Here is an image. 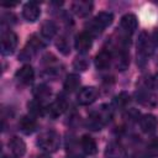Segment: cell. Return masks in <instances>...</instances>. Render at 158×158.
<instances>
[{
	"label": "cell",
	"instance_id": "1",
	"mask_svg": "<svg viewBox=\"0 0 158 158\" xmlns=\"http://www.w3.org/2000/svg\"><path fill=\"white\" fill-rule=\"evenodd\" d=\"M112 21H114V15L111 12L101 11L88 23V31L86 32L90 33L91 36L99 35L104 31V28L110 26L112 23Z\"/></svg>",
	"mask_w": 158,
	"mask_h": 158
},
{
	"label": "cell",
	"instance_id": "2",
	"mask_svg": "<svg viewBox=\"0 0 158 158\" xmlns=\"http://www.w3.org/2000/svg\"><path fill=\"white\" fill-rule=\"evenodd\" d=\"M60 144V137L54 131H46L42 132L37 138V146L48 153H53L59 148Z\"/></svg>",
	"mask_w": 158,
	"mask_h": 158
},
{
	"label": "cell",
	"instance_id": "3",
	"mask_svg": "<svg viewBox=\"0 0 158 158\" xmlns=\"http://www.w3.org/2000/svg\"><path fill=\"white\" fill-rule=\"evenodd\" d=\"M112 117V110L109 107V106H105L102 105L99 111H95V112H91L89 118H88V127L91 128V130H101V127L107 122L110 121Z\"/></svg>",
	"mask_w": 158,
	"mask_h": 158
},
{
	"label": "cell",
	"instance_id": "4",
	"mask_svg": "<svg viewBox=\"0 0 158 158\" xmlns=\"http://www.w3.org/2000/svg\"><path fill=\"white\" fill-rule=\"evenodd\" d=\"M152 53V41L147 32H141L137 40V57L139 60H146V58Z\"/></svg>",
	"mask_w": 158,
	"mask_h": 158
},
{
	"label": "cell",
	"instance_id": "5",
	"mask_svg": "<svg viewBox=\"0 0 158 158\" xmlns=\"http://www.w3.org/2000/svg\"><path fill=\"white\" fill-rule=\"evenodd\" d=\"M17 47V36L12 31H5L1 35V53L4 56H9L14 53Z\"/></svg>",
	"mask_w": 158,
	"mask_h": 158
},
{
	"label": "cell",
	"instance_id": "6",
	"mask_svg": "<svg viewBox=\"0 0 158 158\" xmlns=\"http://www.w3.org/2000/svg\"><path fill=\"white\" fill-rule=\"evenodd\" d=\"M42 47H44V43L37 37V36H32L28 38V42L26 44V47L22 49L21 54L19 56L20 60H26V59H30L38 49H41Z\"/></svg>",
	"mask_w": 158,
	"mask_h": 158
},
{
	"label": "cell",
	"instance_id": "7",
	"mask_svg": "<svg viewBox=\"0 0 158 158\" xmlns=\"http://www.w3.org/2000/svg\"><path fill=\"white\" fill-rule=\"evenodd\" d=\"M74 46H75V49L79 52V53H85L88 52L91 46H93V36L90 33H88L86 31L79 33L77 37H75V42H74Z\"/></svg>",
	"mask_w": 158,
	"mask_h": 158
},
{
	"label": "cell",
	"instance_id": "8",
	"mask_svg": "<svg viewBox=\"0 0 158 158\" xmlns=\"http://www.w3.org/2000/svg\"><path fill=\"white\" fill-rule=\"evenodd\" d=\"M96 98H98V90L94 86H85L80 89L77 96L78 102L80 105H90L96 100Z\"/></svg>",
	"mask_w": 158,
	"mask_h": 158
},
{
	"label": "cell",
	"instance_id": "9",
	"mask_svg": "<svg viewBox=\"0 0 158 158\" xmlns=\"http://www.w3.org/2000/svg\"><path fill=\"white\" fill-rule=\"evenodd\" d=\"M41 15V9L38 6L37 2L35 1H30L27 4H25L23 9H22V16L25 17L26 21L28 22H35L38 20Z\"/></svg>",
	"mask_w": 158,
	"mask_h": 158
},
{
	"label": "cell",
	"instance_id": "10",
	"mask_svg": "<svg viewBox=\"0 0 158 158\" xmlns=\"http://www.w3.org/2000/svg\"><path fill=\"white\" fill-rule=\"evenodd\" d=\"M16 79L21 83V84H25V85H28L33 81L35 79V72H33V68L30 65V64H25L22 65L15 74Z\"/></svg>",
	"mask_w": 158,
	"mask_h": 158
},
{
	"label": "cell",
	"instance_id": "11",
	"mask_svg": "<svg viewBox=\"0 0 158 158\" xmlns=\"http://www.w3.org/2000/svg\"><path fill=\"white\" fill-rule=\"evenodd\" d=\"M93 10V2L91 1H85V0H79L74 1L72 4V11L79 16V17H86Z\"/></svg>",
	"mask_w": 158,
	"mask_h": 158
},
{
	"label": "cell",
	"instance_id": "12",
	"mask_svg": "<svg viewBox=\"0 0 158 158\" xmlns=\"http://www.w3.org/2000/svg\"><path fill=\"white\" fill-rule=\"evenodd\" d=\"M120 26L127 35H131L137 28V17L133 14H126L121 17Z\"/></svg>",
	"mask_w": 158,
	"mask_h": 158
},
{
	"label": "cell",
	"instance_id": "13",
	"mask_svg": "<svg viewBox=\"0 0 158 158\" xmlns=\"http://www.w3.org/2000/svg\"><path fill=\"white\" fill-rule=\"evenodd\" d=\"M157 125H158V121H157L156 116H153V115H144L139 120L141 130L144 133H153L157 128Z\"/></svg>",
	"mask_w": 158,
	"mask_h": 158
},
{
	"label": "cell",
	"instance_id": "14",
	"mask_svg": "<svg viewBox=\"0 0 158 158\" xmlns=\"http://www.w3.org/2000/svg\"><path fill=\"white\" fill-rule=\"evenodd\" d=\"M67 109V101L63 99V98H58L57 100H54L48 107H47V111L49 114V116L52 117H58L60 116Z\"/></svg>",
	"mask_w": 158,
	"mask_h": 158
},
{
	"label": "cell",
	"instance_id": "15",
	"mask_svg": "<svg viewBox=\"0 0 158 158\" xmlns=\"http://www.w3.org/2000/svg\"><path fill=\"white\" fill-rule=\"evenodd\" d=\"M9 148L12 152V154L15 157H17V158L22 157L25 154V152H26V144H25V142L20 137H16V136L12 137L9 141Z\"/></svg>",
	"mask_w": 158,
	"mask_h": 158
},
{
	"label": "cell",
	"instance_id": "16",
	"mask_svg": "<svg viewBox=\"0 0 158 158\" xmlns=\"http://www.w3.org/2000/svg\"><path fill=\"white\" fill-rule=\"evenodd\" d=\"M80 146H81V149L84 151V153L88 156H93L98 151V146H96L95 139L89 135H84L80 138Z\"/></svg>",
	"mask_w": 158,
	"mask_h": 158
},
{
	"label": "cell",
	"instance_id": "17",
	"mask_svg": "<svg viewBox=\"0 0 158 158\" xmlns=\"http://www.w3.org/2000/svg\"><path fill=\"white\" fill-rule=\"evenodd\" d=\"M19 127H20V130H21L23 133L31 135L32 132L36 131V128H37V122H36V120H35L33 117H31V116H22V117L20 118V121H19Z\"/></svg>",
	"mask_w": 158,
	"mask_h": 158
},
{
	"label": "cell",
	"instance_id": "18",
	"mask_svg": "<svg viewBox=\"0 0 158 158\" xmlns=\"http://www.w3.org/2000/svg\"><path fill=\"white\" fill-rule=\"evenodd\" d=\"M110 62H111V53L106 49L100 51L95 57V67L99 70L106 69L110 65Z\"/></svg>",
	"mask_w": 158,
	"mask_h": 158
},
{
	"label": "cell",
	"instance_id": "19",
	"mask_svg": "<svg viewBox=\"0 0 158 158\" xmlns=\"http://www.w3.org/2000/svg\"><path fill=\"white\" fill-rule=\"evenodd\" d=\"M136 96H137V101L139 102V104H142V105H144V106H151V107H153V106H156L157 104H158V100H157V98L152 94V93H149V91H138L137 94H136Z\"/></svg>",
	"mask_w": 158,
	"mask_h": 158
},
{
	"label": "cell",
	"instance_id": "20",
	"mask_svg": "<svg viewBox=\"0 0 158 158\" xmlns=\"http://www.w3.org/2000/svg\"><path fill=\"white\" fill-rule=\"evenodd\" d=\"M105 156L107 158H125L126 152H125V149L122 148L121 144L112 142L107 146V148L105 151Z\"/></svg>",
	"mask_w": 158,
	"mask_h": 158
},
{
	"label": "cell",
	"instance_id": "21",
	"mask_svg": "<svg viewBox=\"0 0 158 158\" xmlns=\"http://www.w3.org/2000/svg\"><path fill=\"white\" fill-rule=\"evenodd\" d=\"M57 25L51 21V20H47L42 23L41 26V35L44 37V38H52L56 33H57Z\"/></svg>",
	"mask_w": 158,
	"mask_h": 158
},
{
	"label": "cell",
	"instance_id": "22",
	"mask_svg": "<svg viewBox=\"0 0 158 158\" xmlns=\"http://www.w3.org/2000/svg\"><path fill=\"white\" fill-rule=\"evenodd\" d=\"M80 84V78L78 74H69L67 77V79L64 80V90L68 91V93H72L74 91Z\"/></svg>",
	"mask_w": 158,
	"mask_h": 158
},
{
	"label": "cell",
	"instance_id": "23",
	"mask_svg": "<svg viewBox=\"0 0 158 158\" xmlns=\"http://www.w3.org/2000/svg\"><path fill=\"white\" fill-rule=\"evenodd\" d=\"M130 65V57L127 54V52L125 49H122L118 54H117V58H116V68L121 72L126 70Z\"/></svg>",
	"mask_w": 158,
	"mask_h": 158
},
{
	"label": "cell",
	"instance_id": "24",
	"mask_svg": "<svg viewBox=\"0 0 158 158\" xmlns=\"http://www.w3.org/2000/svg\"><path fill=\"white\" fill-rule=\"evenodd\" d=\"M33 94H35V98H36V100H38V101H43V100H46V99H48L49 96H51V89L47 86V85H38V86H36V89L33 90Z\"/></svg>",
	"mask_w": 158,
	"mask_h": 158
},
{
	"label": "cell",
	"instance_id": "25",
	"mask_svg": "<svg viewBox=\"0 0 158 158\" xmlns=\"http://www.w3.org/2000/svg\"><path fill=\"white\" fill-rule=\"evenodd\" d=\"M56 46H57V48H58V51L62 53V54H64V56H67V54H69V52H70V46H69V42H68V40L65 38V37H59L58 40H57V42H56Z\"/></svg>",
	"mask_w": 158,
	"mask_h": 158
},
{
	"label": "cell",
	"instance_id": "26",
	"mask_svg": "<svg viewBox=\"0 0 158 158\" xmlns=\"http://www.w3.org/2000/svg\"><path fill=\"white\" fill-rule=\"evenodd\" d=\"M128 101H130V96H128V94L125 93V91H122V93H120L118 95H116V96L114 98V100H112V102H114V105H115L116 107H125V106L128 104Z\"/></svg>",
	"mask_w": 158,
	"mask_h": 158
},
{
	"label": "cell",
	"instance_id": "27",
	"mask_svg": "<svg viewBox=\"0 0 158 158\" xmlns=\"http://www.w3.org/2000/svg\"><path fill=\"white\" fill-rule=\"evenodd\" d=\"M28 111L33 116H42L43 115V107L41 105V101H38V100L35 99L31 102H28Z\"/></svg>",
	"mask_w": 158,
	"mask_h": 158
},
{
	"label": "cell",
	"instance_id": "28",
	"mask_svg": "<svg viewBox=\"0 0 158 158\" xmlns=\"http://www.w3.org/2000/svg\"><path fill=\"white\" fill-rule=\"evenodd\" d=\"M88 65H89V63H88V60L85 59V58H75V60H74V63H73V67H74V69H77V70H80V72H83V70H85L86 68H88Z\"/></svg>",
	"mask_w": 158,
	"mask_h": 158
},
{
	"label": "cell",
	"instance_id": "29",
	"mask_svg": "<svg viewBox=\"0 0 158 158\" xmlns=\"http://www.w3.org/2000/svg\"><path fill=\"white\" fill-rule=\"evenodd\" d=\"M148 151H149V152H152L153 154H157V153H158V142H157V141L152 142V143H151V146L148 147Z\"/></svg>",
	"mask_w": 158,
	"mask_h": 158
},
{
	"label": "cell",
	"instance_id": "30",
	"mask_svg": "<svg viewBox=\"0 0 158 158\" xmlns=\"http://www.w3.org/2000/svg\"><path fill=\"white\" fill-rule=\"evenodd\" d=\"M152 40V43L154 44V46H158V27L157 28H154V31L152 32V37H151Z\"/></svg>",
	"mask_w": 158,
	"mask_h": 158
},
{
	"label": "cell",
	"instance_id": "31",
	"mask_svg": "<svg viewBox=\"0 0 158 158\" xmlns=\"http://www.w3.org/2000/svg\"><path fill=\"white\" fill-rule=\"evenodd\" d=\"M16 5H17V2H2L1 4V6H4V7H12Z\"/></svg>",
	"mask_w": 158,
	"mask_h": 158
},
{
	"label": "cell",
	"instance_id": "32",
	"mask_svg": "<svg viewBox=\"0 0 158 158\" xmlns=\"http://www.w3.org/2000/svg\"><path fill=\"white\" fill-rule=\"evenodd\" d=\"M37 158H49L48 156H40V157H37Z\"/></svg>",
	"mask_w": 158,
	"mask_h": 158
},
{
	"label": "cell",
	"instance_id": "33",
	"mask_svg": "<svg viewBox=\"0 0 158 158\" xmlns=\"http://www.w3.org/2000/svg\"><path fill=\"white\" fill-rule=\"evenodd\" d=\"M2 158H12V157H9V156H4Z\"/></svg>",
	"mask_w": 158,
	"mask_h": 158
}]
</instances>
